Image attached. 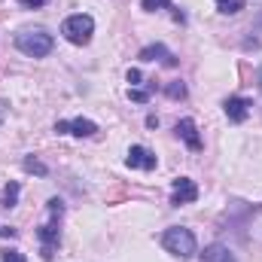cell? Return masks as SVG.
Wrapping results in <instances>:
<instances>
[{
    "label": "cell",
    "instance_id": "4",
    "mask_svg": "<svg viewBox=\"0 0 262 262\" xmlns=\"http://www.w3.org/2000/svg\"><path fill=\"white\" fill-rule=\"evenodd\" d=\"M37 238H40V256H43L46 262H52L55 259V247H58V241H61L58 226H55V223L40 226V229H37Z\"/></svg>",
    "mask_w": 262,
    "mask_h": 262
},
{
    "label": "cell",
    "instance_id": "16",
    "mask_svg": "<svg viewBox=\"0 0 262 262\" xmlns=\"http://www.w3.org/2000/svg\"><path fill=\"white\" fill-rule=\"evenodd\" d=\"M140 9H146V12H156V9H174L168 0H140Z\"/></svg>",
    "mask_w": 262,
    "mask_h": 262
},
{
    "label": "cell",
    "instance_id": "5",
    "mask_svg": "<svg viewBox=\"0 0 262 262\" xmlns=\"http://www.w3.org/2000/svg\"><path fill=\"white\" fill-rule=\"evenodd\" d=\"M250 107H253V101H250V98H241V95H229L226 104H223L229 122H235V125H241V122L250 116Z\"/></svg>",
    "mask_w": 262,
    "mask_h": 262
},
{
    "label": "cell",
    "instance_id": "13",
    "mask_svg": "<svg viewBox=\"0 0 262 262\" xmlns=\"http://www.w3.org/2000/svg\"><path fill=\"white\" fill-rule=\"evenodd\" d=\"M21 165H25V171H28V174H37V177H46V174H49V168H46L40 159H34V156H28Z\"/></svg>",
    "mask_w": 262,
    "mask_h": 262
},
{
    "label": "cell",
    "instance_id": "17",
    "mask_svg": "<svg viewBox=\"0 0 262 262\" xmlns=\"http://www.w3.org/2000/svg\"><path fill=\"white\" fill-rule=\"evenodd\" d=\"M0 262H28V259H25V253H21V250H15V247H6V250L0 253Z\"/></svg>",
    "mask_w": 262,
    "mask_h": 262
},
{
    "label": "cell",
    "instance_id": "15",
    "mask_svg": "<svg viewBox=\"0 0 262 262\" xmlns=\"http://www.w3.org/2000/svg\"><path fill=\"white\" fill-rule=\"evenodd\" d=\"M165 95H168V98H174V101H177V98H186V85H183L180 79H174V82H168V85H165Z\"/></svg>",
    "mask_w": 262,
    "mask_h": 262
},
{
    "label": "cell",
    "instance_id": "21",
    "mask_svg": "<svg viewBox=\"0 0 262 262\" xmlns=\"http://www.w3.org/2000/svg\"><path fill=\"white\" fill-rule=\"evenodd\" d=\"M21 6H28V9H40V6H46L49 0H18Z\"/></svg>",
    "mask_w": 262,
    "mask_h": 262
},
{
    "label": "cell",
    "instance_id": "10",
    "mask_svg": "<svg viewBox=\"0 0 262 262\" xmlns=\"http://www.w3.org/2000/svg\"><path fill=\"white\" fill-rule=\"evenodd\" d=\"M201 259L204 262H238L229 253V247H223V244H207V247L201 250Z\"/></svg>",
    "mask_w": 262,
    "mask_h": 262
},
{
    "label": "cell",
    "instance_id": "6",
    "mask_svg": "<svg viewBox=\"0 0 262 262\" xmlns=\"http://www.w3.org/2000/svg\"><path fill=\"white\" fill-rule=\"evenodd\" d=\"M128 168H143V171H156V165H159V159H156V152H149L146 146H140V143H134L128 149Z\"/></svg>",
    "mask_w": 262,
    "mask_h": 262
},
{
    "label": "cell",
    "instance_id": "12",
    "mask_svg": "<svg viewBox=\"0 0 262 262\" xmlns=\"http://www.w3.org/2000/svg\"><path fill=\"white\" fill-rule=\"evenodd\" d=\"M18 192H21V186H18L15 180H9V183H6V189H3V207H6V210L18 204Z\"/></svg>",
    "mask_w": 262,
    "mask_h": 262
},
{
    "label": "cell",
    "instance_id": "20",
    "mask_svg": "<svg viewBox=\"0 0 262 262\" xmlns=\"http://www.w3.org/2000/svg\"><path fill=\"white\" fill-rule=\"evenodd\" d=\"M125 79H128V82H131V89H134V85H137V82H140V79H143V73H140V70H137V67H131L128 73H125Z\"/></svg>",
    "mask_w": 262,
    "mask_h": 262
},
{
    "label": "cell",
    "instance_id": "14",
    "mask_svg": "<svg viewBox=\"0 0 262 262\" xmlns=\"http://www.w3.org/2000/svg\"><path fill=\"white\" fill-rule=\"evenodd\" d=\"M213 3H216V9H220L223 15H235V12L244 9V0H213Z\"/></svg>",
    "mask_w": 262,
    "mask_h": 262
},
{
    "label": "cell",
    "instance_id": "11",
    "mask_svg": "<svg viewBox=\"0 0 262 262\" xmlns=\"http://www.w3.org/2000/svg\"><path fill=\"white\" fill-rule=\"evenodd\" d=\"M95 131H98V125H95L92 119H82V116L67 122V134H73V137H92Z\"/></svg>",
    "mask_w": 262,
    "mask_h": 262
},
{
    "label": "cell",
    "instance_id": "24",
    "mask_svg": "<svg viewBox=\"0 0 262 262\" xmlns=\"http://www.w3.org/2000/svg\"><path fill=\"white\" fill-rule=\"evenodd\" d=\"M146 128H159V116H146Z\"/></svg>",
    "mask_w": 262,
    "mask_h": 262
},
{
    "label": "cell",
    "instance_id": "7",
    "mask_svg": "<svg viewBox=\"0 0 262 262\" xmlns=\"http://www.w3.org/2000/svg\"><path fill=\"white\" fill-rule=\"evenodd\" d=\"M198 198V186L195 180H189V177H177L174 180V195H171V204H192Z\"/></svg>",
    "mask_w": 262,
    "mask_h": 262
},
{
    "label": "cell",
    "instance_id": "2",
    "mask_svg": "<svg viewBox=\"0 0 262 262\" xmlns=\"http://www.w3.org/2000/svg\"><path fill=\"white\" fill-rule=\"evenodd\" d=\"M15 46L28 58H46L55 49V40H52V34H46L43 28H37V31H21L15 37Z\"/></svg>",
    "mask_w": 262,
    "mask_h": 262
},
{
    "label": "cell",
    "instance_id": "18",
    "mask_svg": "<svg viewBox=\"0 0 262 262\" xmlns=\"http://www.w3.org/2000/svg\"><path fill=\"white\" fill-rule=\"evenodd\" d=\"M128 98L134 101V104H146V101H149V92H146V89H131Z\"/></svg>",
    "mask_w": 262,
    "mask_h": 262
},
{
    "label": "cell",
    "instance_id": "19",
    "mask_svg": "<svg viewBox=\"0 0 262 262\" xmlns=\"http://www.w3.org/2000/svg\"><path fill=\"white\" fill-rule=\"evenodd\" d=\"M49 213L52 216H61L64 213V201L61 198H49Z\"/></svg>",
    "mask_w": 262,
    "mask_h": 262
},
{
    "label": "cell",
    "instance_id": "26",
    "mask_svg": "<svg viewBox=\"0 0 262 262\" xmlns=\"http://www.w3.org/2000/svg\"><path fill=\"white\" fill-rule=\"evenodd\" d=\"M259 79H262V70H259Z\"/></svg>",
    "mask_w": 262,
    "mask_h": 262
},
{
    "label": "cell",
    "instance_id": "23",
    "mask_svg": "<svg viewBox=\"0 0 262 262\" xmlns=\"http://www.w3.org/2000/svg\"><path fill=\"white\" fill-rule=\"evenodd\" d=\"M6 113H9V101H3V98H0V125H3V119H6Z\"/></svg>",
    "mask_w": 262,
    "mask_h": 262
},
{
    "label": "cell",
    "instance_id": "1",
    "mask_svg": "<svg viewBox=\"0 0 262 262\" xmlns=\"http://www.w3.org/2000/svg\"><path fill=\"white\" fill-rule=\"evenodd\" d=\"M162 247H165L171 256H177V259H189V256H195L198 253L195 235H192L189 229H183V226H171V229H165V232H162Z\"/></svg>",
    "mask_w": 262,
    "mask_h": 262
},
{
    "label": "cell",
    "instance_id": "3",
    "mask_svg": "<svg viewBox=\"0 0 262 262\" xmlns=\"http://www.w3.org/2000/svg\"><path fill=\"white\" fill-rule=\"evenodd\" d=\"M61 34H64L67 43L73 46H85L95 34V18L85 15V12H76V15H67L64 25H61Z\"/></svg>",
    "mask_w": 262,
    "mask_h": 262
},
{
    "label": "cell",
    "instance_id": "22",
    "mask_svg": "<svg viewBox=\"0 0 262 262\" xmlns=\"http://www.w3.org/2000/svg\"><path fill=\"white\" fill-rule=\"evenodd\" d=\"M15 235H18V232H15L12 226H3V229H0V238H15Z\"/></svg>",
    "mask_w": 262,
    "mask_h": 262
},
{
    "label": "cell",
    "instance_id": "9",
    "mask_svg": "<svg viewBox=\"0 0 262 262\" xmlns=\"http://www.w3.org/2000/svg\"><path fill=\"white\" fill-rule=\"evenodd\" d=\"M177 137H180L189 149H201V134H198V125L192 119H180V122H177Z\"/></svg>",
    "mask_w": 262,
    "mask_h": 262
},
{
    "label": "cell",
    "instance_id": "25",
    "mask_svg": "<svg viewBox=\"0 0 262 262\" xmlns=\"http://www.w3.org/2000/svg\"><path fill=\"white\" fill-rule=\"evenodd\" d=\"M55 131L58 134H67V122H55Z\"/></svg>",
    "mask_w": 262,
    "mask_h": 262
},
{
    "label": "cell",
    "instance_id": "8",
    "mask_svg": "<svg viewBox=\"0 0 262 262\" xmlns=\"http://www.w3.org/2000/svg\"><path fill=\"white\" fill-rule=\"evenodd\" d=\"M137 58H140V61H162V64H168V67H177V55H174V52H168V46H165V43L143 46Z\"/></svg>",
    "mask_w": 262,
    "mask_h": 262
}]
</instances>
